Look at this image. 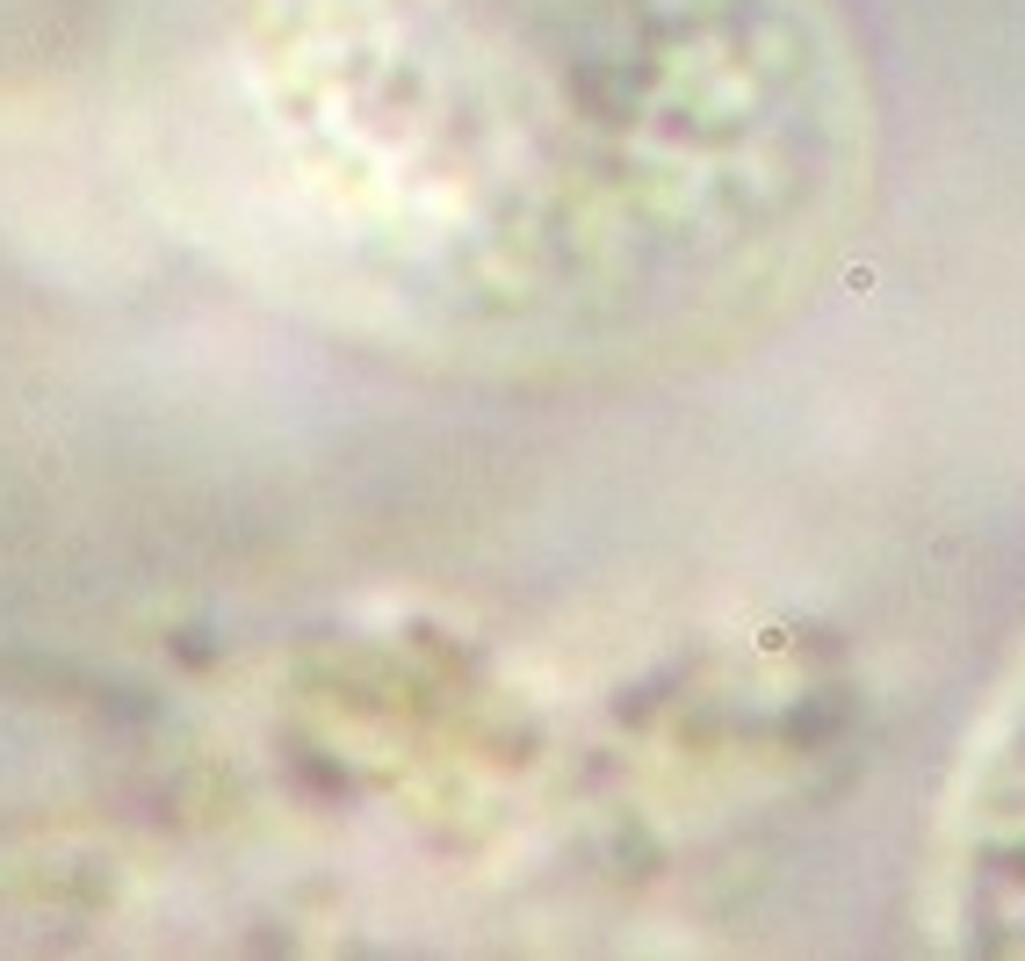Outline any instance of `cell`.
I'll list each match as a JSON object with an SVG mask.
<instances>
[{
	"label": "cell",
	"mask_w": 1025,
	"mask_h": 961,
	"mask_svg": "<svg viewBox=\"0 0 1025 961\" xmlns=\"http://www.w3.org/2000/svg\"><path fill=\"white\" fill-rule=\"evenodd\" d=\"M109 109L217 282L492 391L766 340L881 181L845 0H130Z\"/></svg>",
	"instance_id": "cell-1"
},
{
	"label": "cell",
	"mask_w": 1025,
	"mask_h": 961,
	"mask_svg": "<svg viewBox=\"0 0 1025 961\" xmlns=\"http://www.w3.org/2000/svg\"><path fill=\"white\" fill-rule=\"evenodd\" d=\"M910 911L939 954L1025 961V608L953 737Z\"/></svg>",
	"instance_id": "cell-2"
}]
</instances>
